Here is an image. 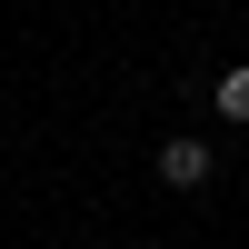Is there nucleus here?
Instances as JSON below:
<instances>
[{"label": "nucleus", "mask_w": 249, "mask_h": 249, "mask_svg": "<svg viewBox=\"0 0 249 249\" xmlns=\"http://www.w3.org/2000/svg\"><path fill=\"white\" fill-rule=\"evenodd\" d=\"M210 110L230 120V130H249V60H230V70L210 80Z\"/></svg>", "instance_id": "f03ea898"}, {"label": "nucleus", "mask_w": 249, "mask_h": 249, "mask_svg": "<svg viewBox=\"0 0 249 249\" xmlns=\"http://www.w3.org/2000/svg\"><path fill=\"white\" fill-rule=\"evenodd\" d=\"M160 179L170 190H210L219 179V140H160Z\"/></svg>", "instance_id": "f257e3e1"}]
</instances>
